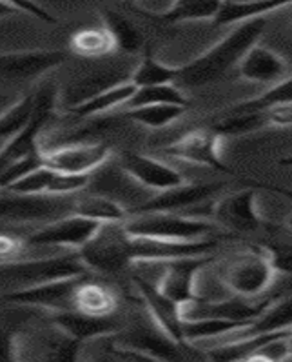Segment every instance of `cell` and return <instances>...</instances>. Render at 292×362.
I'll return each mask as SVG.
<instances>
[{
    "instance_id": "obj_19",
    "label": "cell",
    "mask_w": 292,
    "mask_h": 362,
    "mask_svg": "<svg viewBox=\"0 0 292 362\" xmlns=\"http://www.w3.org/2000/svg\"><path fill=\"white\" fill-rule=\"evenodd\" d=\"M287 73L288 66L284 57L260 44H254L238 64V75L256 84H278L287 77Z\"/></svg>"
},
{
    "instance_id": "obj_29",
    "label": "cell",
    "mask_w": 292,
    "mask_h": 362,
    "mask_svg": "<svg viewBox=\"0 0 292 362\" xmlns=\"http://www.w3.org/2000/svg\"><path fill=\"white\" fill-rule=\"evenodd\" d=\"M104 26L107 28V31L111 33L114 40V46L122 49L126 53H136L140 52L142 47H145L144 35L138 30L136 24H133L127 17H123L118 11H113V9H106L104 11Z\"/></svg>"
},
{
    "instance_id": "obj_31",
    "label": "cell",
    "mask_w": 292,
    "mask_h": 362,
    "mask_svg": "<svg viewBox=\"0 0 292 362\" xmlns=\"http://www.w3.org/2000/svg\"><path fill=\"white\" fill-rule=\"evenodd\" d=\"M178 81V68L165 66L164 62L152 55L151 46L144 47V59L140 60V64L133 71L131 82H135L138 88L145 86H160V84H176Z\"/></svg>"
},
{
    "instance_id": "obj_17",
    "label": "cell",
    "mask_w": 292,
    "mask_h": 362,
    "mask_svg": "<svg viewBox=\"0 0 292 362\" xmlns=\"http://www.w3.org/2000/svg\"><path fill=\"white\" fill-rule=\"evenodd\" d=\"M225 188V182H209V184H182L167 192H160L157 197H152L149 201L135 206L129 211L131 215L140 214H164V211H180V209L198 206L202 202L209 201L214 193Z\"/></svg>"
},
{
    "instance_id": "obj_6",
    "label": "cell",
    "mask_w": 292,
    "mask_h": 362,
    "mask_svg": "<svg viewBox=\"0 0 292 362\" xmlns=\"http://www.w3.org/2000/svg\"><path fill=\"white\" fill-rule=\"evenodd\" d=\"M220 142L221 136L214 129H193L185 133L169 146L164 148V155L174 160L189 162V164H198V166L212 168V170L220 171L225 175H233L241 179L240 175L225 164L220 157ZM250 182V180H249ZM254 182V180H253Z\"/></svg>"
},
{
    "instance_id": "obj_32",
    "label": "cell",
    "mask_w": 292,
    "mask_h": 362,
    "mask_svg": "<svg viewBox=\"0 0 292 362\" xmlns=\"http://www.w3.org/2000/svg\"><path fill=\"white\" fill-rule=\"evenodd\" d=\"M37 111V93L25 95L17 104L0 115V144L4 146L9 139L20 133L31 122Z\"/></svg>"
},
{
    "instance_id": "obj_46",
    "label": "cell",
    "mask_w": 292,
    "mask_h": 362,
    "mask_svg": "<svg viewBox=\"0 0 292 362\" xmlns=\"http://www.w3.org/2000/svg\"><path fill=\"white\" fill-rule=\"evenodd\" d=\"M291 333H292V328H291Z\"/></svg>"
},
{
    "instance_id": "obj_30",
    "label": "cell",
    "mask_w": 292,
    "mask_h": 362,
    "mask_svg": "<svg viewBox=\"0 0 292 362\" xmlns=\"http://www.w3.org/2000/svg\"><path fill=\"white\" fill-rule=\"evenodd\" d=\"M185 110L187 106H180V104H145V106L127 107L123 117L136 124H142L145 128L160 129L180 119Z\"/></svg>"
},
{
    "instance_id": "obj_18",
    "label": "cell",
    "mask_w": 292,
    "mask_h": 362,
    "mask_svg": "<svg viewBox=\"0 0 292 362\" xmlns=\"http://www.w3.org/2000/svg\"><path fill=\"white\" fill-rule=\"evenodd\" d=\"M51 322L56 329L66 333L68 337L75 339L78 342H89L95 339H102L106 335H113L118 332L120 324L114 320V317H95L82 313V311L75 310H62L53 311L51 315Z\"/></svg>"
},
{
    "instance_id": "obj_10",
    "label": "cell",
    "mask_w": 292,
    "mask_h": 362,
    "mask_svg": "<svg viewBox=\"0 0 292 362\" xmlns=\"http://www.w3.org/2000/svg\"><path fill=\"white\" fill-rule=\"evenodd\" d=\"M53 106H55V90L51 86H46L37 93V111L31 122L0 148V175L4 173L6 168L11 166L13 162L20 160L40 149L38 136L49 120Z\"/></svg>"
},
{
    "instance_id": "obj_39",
    "label": "cell",
    "mask_w": 292,
    "mask_h": 362,
    "mask_svg": "<svg viewBox=\"0 0 292 362\" xmlns=\"http://www.w3.org/2000/svg\"><path fill=\"white\" fill-rule=\"evenodd\" d=\"M17 344H15V335L8 329L0 328V361H13L17 358Z\"/></svg>"
},
{
    "instance_id": "obj_14",
    "label": "cell",
    "mask_w": 292,
    "mask_h": 362,
    "mask_svg": "<svg viewBox=\"0 0 292 362\" xmlns=\"http://www.w3.org/2000/svg\"><path fill=\"white\" fill-rule=\"evenodd\" d=\"M100 228L102 222L71 214L62 218H56L53 222H47L46 226L31 233L28 240H25V244H30V246H60L80 250L82 246H85L89 240L93 239Z\"/></svg>"
},
{
    "instance_id": "obj_27",
    "label": "cell",
    "mask_w": 292,
    "mask_h": 362,
    "mask_svg": "<svg viewBox=\"0 0 292 362\" xmlns=\"http://www.w3.org/2000/svg\"><path fill=\"white\" fill-rule=\"evenodd\" d=\"M69 47L76 57L82 59H102L116 49L114 40L107 28H84L73 33Z\"/></svg>"
},
{
    "instance_id": "obj_15",
    "label": "cell",
    "mask_w": 292,
    "mask_h": 362,
    "mask_svg": "<svg viewBox=\"0 0 292 362\" xmlns=\"http://www.w3.org/2000/svg\"><path fill=\"white\" fill-rule=\"evenodd\" d=\"M120 170L142 188L157 193L167 192L187 182L185 177L167 162L135 151H126L120 157Z\"/></svg>"
},
{
    "instance_id": "obj_26",
    "label": "cell",
    "mask_w": 292,
    "mask_h": 362,
    "mask_svg": "<svg viewBox=\"0 0 292 362\" xmlns=\"http://www.w3.org/2000/svg\"><path fill=\"white\" fill-rule=\"evenodd\" d=\"M292 328V295L291 297H284L279 300H272L265 311L258 319L254 320L250 326L236 332L240 339L250 335H258V333H271V332H281V329Z\"/></svg>"
},
{
    "instance_id": "obj_43",
    "label": "cell",
    "mask_w": 292,
    "mask_h": 362,
    "mask_svg": "<svg viewBox=\"0 0 292 362\" xmlns=\"http://www.w3.org/2000/svg\"><path fill=\"white\" fill-rule=\"evenodd\" d=\"M288 344H291V357H292V335L288 337Z\"/></svg>"
},
{
    "instance_id": "obj_16",
    "label": "cell",
    "mask_w": 292,
    "mask_h": 362,
    "mask_svg": "<svg viewBox=\"0 0 292 362\" xmlns=\"http://www.w3.org/2000/svg\"><path fill=\"white\" fill-rule=\"evenodd\" d=\"M274 298H263V300H254V298L240 297V295H231L221 300H205L200 298L196 303L183 308L185 319H200V317H214V319L240 320V322H254L269 308V304Z\"/></svg>"
},
{
    "instance_id": "obj_9",
    "label": "cell",
    "mask_w": 292,
    "mask_h": 362,
    "mask_svg": "<svg viewBox=\"0 0 292 362\" xmlns=\"http://www.w3.org/2000/svg\"><path fill=\"white\" fill-rule=\"evenodd\" d=\"M133 282L136 286V291L140 293L142 300H144L145 308H147L149 315L154 320L164 335H167L173 342L178 346H189L183 335V322H185V315H183V306L174 303L173 298H169L164 291L157 286V282L149 281L144 275H135Z\"/></svg>"
},
{
    "instance_id": "obj_5",
    "label": "cell",
    "mask_w": 292,
    "mask_h": 362,
    "mask_svg": "<svg viewBox=\"0 0 292 362\" xmlns=\"http://www.w3.org/2000/svg\"><path fill=\"white\" fill-rule=\"evenodd\" d=\"M11 193V192H9ZM75 201L69 195H11L0 197V221L53 222L71 215Z\"/></svg>"
},
{
    "instance_id": "obj_22",
    "label": "cell",
    "mask_w": 292,
    "mask_h": 362,
    "mask_svg": "<svg viewBox=\"0 0 292 362\" xmlns=\"http://www.w3.org/2000/svg\"><path fill=\"white\" fill-rule=\"evenodd\" d=\"M73 308L87 315L111 317L118 308V297L107 286L82 279L75 290Z\"/></svg>"
},
{
    "instance_id": "obj_28",
    "label": "cell",
    "mask_w": 292,
    "mask_h": 362,
    "mask_svg": "<svg viewBox=\"0 0 292 362\" xmlns=\"http://www.w3.org/2000/svg\"><path fill=\"white\" fill-rule=\"evenodd\" d=\"M253 322H240V320L214 319V317H200V319H185L183 322V335L189 344L207 339H216L221 335H233L240 329L247 328Z\"/></svg>"
},
{
    "instance_id": "obj_1",
    "label": "cell",
    "mask_w": 292,
    "mask_h": 362,
    "mask_svg": "<svg viewBox=\"0 0 292 362\" xmlns=\"http://www.w3.org/2000/svg\"><path fill=\"white\" fill-rule=\"evenodd\" d=\"M267 24V17H253L238 22L236 28L225 35L220 42H216L207 52H203L182 68H178V88L198 90L221 81L231 69L238 68L240 60L250 47L258 44L260 37L265 33Z\"/></svg>"
},
{
    "instance_id": "obj_41",
    "label": "cell",
    "mask_w": 292,
    "mask_h": 362,
    "mask_svg": "<svg viewBox=\"0 0 292 362\" xmlns=\"http://www.w3.org/2000/svg\"><path fill=\"white\" fill-rule=\"evenodd\" d=\"M279 164H281V166H288V168H292V155H288V157L281 158V160H279Z\"/></svg>"
},
{
    "instance_id": "obj_4",
    "label": "cell",
    "mask_w": 292,
    "mask_h": 362,
    "mask_svg": "<svg viewBox=\"0 0 292 362\" xmlns=\"http://www.w3.org/2000/svg\"><path fill=\"white\" fill-rule=\"evenodd\" d=\"M123 228L127 233L138 235V237L176 240V243L203 240L218 231V224L214 222L182 217V215H176V211L131 215L123 222Z\"/></svg>"
},
{
    "instance_id": "obj_3",
    "label": "cell",
    "mask_w": 292,
    "mask_h": 362,
    "mask_svg": "<svg viewBox=\"0 0 292 362\" xmlns=\"http://www.w3.org/2000/svg\"><path fill=\"white\" fill-rule=\"evenodd\" d=\"M276 269L272 253L267 250H247L227 260L220 272V281L233 295L256 298L271 288Z\"/></svg>"
},
{
    "instance_id": "obj_40",
    "label": "cell",
    "mask_w": 292,
    "mask_h": 362,
    "mask_svg": "<svg viewBox=\"0 0 292 362\" xmlns=\"http://www.w3.org/2000/svg\"><path fill=\"white\" fill-rule=\"evenodd\" d=\"M17 13H18V9L9 6L8 2H4V0H0V18L13 17V15H17Z\"/></svg>"
},
{
    "instance_id": "obj_42",
    "label": "cell",
    "mask_w": 292,
    "mask_h": 362,
    "mask_svg": "<svg viewBox=\"0 0 292 362\" xmlns=\"http://www.w3.org/2000/svg\"><path fill=\"white\" fill-rule=\"evenodd\" d=\"M241 2H265V0H241Z\"/></svg>"
},
{
    "instance_id": "obj_34",
    "label": "cell",
    "mask_w": 292,
    "mask_h": 362,
    "mask_svg": "<svg viewBox=\"0 0 292 362\" xmlns=\"http://www.w3.org/2000/svg\"><path fill=\"white\" fill-rule=\"evenodd\" d=\"M145 104H180V106H189L182 88H178L176 84H160L138 88L136 93L133 95V98L126 104V106L136 107L145 106Z\"/></svg>"
},
{
    "instance_id": "obj_33",
    "label": "cell",
    "mask_w": 292,
    "mask_h": 362,
    "mask_svg": "<svg viewBox=\"0 0 292 362\" xmlns=\"http://www.w3.org/2000/svg\"><path fill=\"white\" fill-rule=\"evenodd\" d=\"M278 104H292V77H285L284 81H279L278 84H272L265 93L258 95V97L243 100V103L236 104L227 113H247V111H263L269 110Z\"/></svg>"
},
{
    "instance_id": "obj_20",
    "label": "cell",
    "mask_w": 292,
    "mask_h": 362,
    "mask_svg": "<svg viewBox=\"0 0 292 362\" xmlns=\"http://www.w3.org/2000/svg\"><path fill=\"white\" fill-rule=\"evenodd\" d=\"M68 60V52L44 49V52L4 53L0 55V77L31 78L46 73Z\"/></svg>"
},
{
    "instance_id": "obj_2",
    "label": "cell",
    "mask_w": 292,
    "mask_h": 362,
    "mask_svg": "<svg viewBox=\"0 0 292 362\" xmlns=\"http://www.w3.org/2000/svg\"><path fill=\"white\" fill-rule=\"evenodd\" d=\"M85 272L87 266L82 262L78 252L51 257V259L6 260L0 262V293L59 281V279L84 277Z\"/></svg>"
},
{
    "instance_id": "obj_12",
    "label": "cell",
    "mask_w": 292,
    "mask_h": 362,
    "mask_svg": "<svg viewBox=\"0 0 292 362\" xmlns=\"http://www.w3.org/2000/svg\"><path fill=\"white\" fill-rule=\"evenodd\" d=\"M44 166L73 175H89L111 158V146L106 142H80L55 149H42Z\"/></svg>"
},
{
    "instance_id": "obj_44",
    "label": "cell",
    "mask_w": 292,
    "mask_h": 362,
    "mask_svg": "<svg viewBox=\"0 0 292 362\" xmlns=\"http://www.w3.org/2000/svg\"><path fill=\"white\" fill-rule=\"evenodd\" d=\"M288 224H291V228H292V217H291V221H288Z\"/></svg>"
},
{
    "instance_id": "obj_35",
    "label": "cell",
    "mask_w": 292,
    "mask_h": 362,
    "mask_svg": "<svg viewBox=\"0 0 292 362\" xmlns=\"http://www.w3.org/2000/svg\"><path fill=\"white\" fill-rule=\"evenodd\" d=\"M38 168H44L42 148L38 149V151H35V153L28 155V157L20 158V160L13 162L11 166L6 168L4 173L0 175V189H8L11 184L20 180L25 175L37 171Z\"/></svg>"
},
{
    "instance_id": "obj_7",
    "label": "cell",
    "mask_w": 292,
    "mask_h": 362,
    "mask_svg": "<svg viewBox=\"0 0 292 362\" xmlns=\"http://www.w3.org/2000/svg\"><path fill=\"white\" fill-rule=\"evenodd\" d=\"M123 222H106L93 239L78 250V255L89 269L113 275L129 266L123 253Z\"/></svg>"
},
{
    "instance_id": "obj_23",
    "label": "cell",
    "mask_w": 292,
    "mask_h": 362,
    "mask_svg": "<svg viewBox=\"0 0 292 362\" xmlns=\"http://www.w3.org/2000/svg\"><path fill=\"white\" fill-rule=\"evenodd\" d=\"M225 0H174L169 9L162 13H152V18L164 24H178V22L214 21L221 11Z\"/></svg>"
},
{
    "instance_id": "obj_37",
    "label": "cell",
    "mask_w": 292,
    "mask_h": 362,
    "mask_svg": "<svg viewBox=\"0 0 292 362\" xmlns=\"http://www.w3.org/2000/svg\"><path fill=\"white\" fill-rule=\"evenodd\" d=\"M4 2H8L9 6H13V8L18 9V11H24V13L38 18V21L47 22V24H56V18L53 17L49 11H46L44 8H40V6H38L35 0H4Z\"/></svg>"
},
{
    "instance_id": "obj_11",
    "label": "cell",
    "mask_w": 292,
    "mask_h": 362,
    "mask_svg": "<svg viewBox=\"0 0 292 362\" xmlns=\"http://www.w3.org/2000/svg\"><path fill=\"white\" fill-rule=\"evenodd\" d=\"M214 224L227 228L234 233H254L265 226V221L256 208V188L241 189L224 197L221 201L212 204L209 211Z\"/></svg>"
},
{
    "instance_id": "obj_36",
    "label": "cell",
    "mask_w": 292,
    "mask_h": 362,
    "mask_svg": "<svg viewBox=\"0 0 292 362\" xmlns=\"http://www.w3.org/2000/svg\"><path fill=\"white\" fill-rule=\"evenodd\" d=\"M267 128H291L292 126V104H278L269 110H263Z\"/></svg>"
},
{
    "instance_id": "obj_13",
    "label": "cell",
    "mask_w": 292,
    "mask_h": 362,
    "mask_svg": "<svg viewBox=\"0 0 292 362\" xmlns=\"http://www.w3.org/2000/svg\"><path fill=\"white\" fill-rule=\"evenodd\" d=\"M82 279L84 277L59 279V281L22 288V290L2 291L0 293V303L11 304V306L46 308V310L51 311L71 310L76 286L80 284Z\"/></svg>"
},
{
    "instance_id": "obj_25",
    "label": "cell",
    "mask_w": 292,
    "mask_h": 362,
    "mask_svg": "<svg viewBox=\"0 0 292 362\" xmlns=\"http://www.w3.org/2000/svg\"><path fill=\"white\" fill-rule=\"evenodd\" d=\"M292 0H265V2H241V0H225L221 11L214 22L218 26H231L253 17H267L276 9L287 8Z\"/></svg>"
},
{
    "instance_id": "obj_45",
    "label": "cell",
    "mask_w": 292,
    "mask_h": 362,
    "mask_svg": "<svg viewBox=\"0 0 292 362\" xmlns=\"http://www.w3.org/2000/svg\"><path fill=\"white\" fill-rule=\"evenodd\" d=\"M0 100H4V97H0Z\"/></svg>"
},
{
    "instance_id": "obj_21",
    "label": "cell",
    "mask_w": 292,
    "mask_h": 362,
    "mask_svg": "<svg viewBox=\"0 0 292 362\" xmlns=\"http://www.w3.org/2000/svg\"><path fill=\"white\" fill-rule=\"evenodd\" d=\"M136 90H138V86L131 81L109 86L106 90L98 91V93L91 95V97H85L80 103H76L69 110V113L75 117H80V119L102 115V113H107L113 107L126 106L133 98V95L136 93Z\"/></svg>"
},
{
    "instance_id": "obj_38",
    "label": "cell",
    "mask_w": 292,
    "mask_h": 362,
    "mask_svg": "<svg viewBox=\"0 0 292 362\" xmlns=\"http://www.w3.org/2000/svg\"><path fill=\"white\" fill-rule=\"evenodd\" d=\"M24 247V240L13 237V235L0 233V262L13 260Z\"/></svg>"
},
{
    "instance_id": "obj_8",
    "label": "cell",
    "mask_w": 292,
    "mask_h": 362,
    "mask_svg": "<svg viewBox=\"0 0 292 362\" xmlns=\"http://www.w3.org/2000/svg\"><path fill=\"white\" fill-rule=\"evenodd\" d=\"M211 262V257H182V259H173L160 262L162 272L158 277L157 286L169 298L180 306H189V304L200 300L198 293V275L205 266Z\"/></svg>"
},
{
    "instance_id": "obj_24",
    "label": "cell",
    "mask_w": 292,
    "mask_h": 362,
    "mask_svg": "<svg viewBox=\"0 0 292 362\" xmlns=\"http://www.w3.org/2000/svg\"><path fill=\"white\" fill-rule=\"evenodd\" d=\"M73 214L93 218V221L102 222V224H106V222H126L129 218V211L118 201H114L107 195H102V193H93V195H84L80 199H75Z\"/></svg>"
}]
</instances>
